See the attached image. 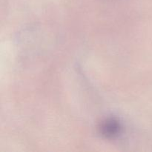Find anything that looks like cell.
<instances>
[{"instance_id":"6da1fadb","label":"cell","mask_w":152,"mask_h":152,"mask_svg":"<svg viewBox=\"0 0 152 152\" xmlns=\"http://www.w3.org/2000/svg\"><path fill=\"white\" fill-rule=\"evenodd\" d=\"M117 125L116 123H113V122L111 123H108V124L105 125V127L103 128L104 131H105V134L107 135H112L117 132Z\"/></svg>"}]
</instances>
